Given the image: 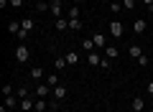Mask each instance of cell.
<instances>
[{
    "label": "cell",
    "instance_id": "3957f363",
    "mask_svg": "<svg viewBox=\"0 0 153 112\" xmlns=\"http://www.w3.org/2000/svg\"><path fill=\"white\" fill-rule=\"evenodd\" d=\"M49 13L56 18H64V8H61V0H51L49 3Z\"/></svg>",
    "mask_w": 153,
    "mask_h": 112
},
{
    "label": "cell",
    "instance_id": "cb8c5ba5",
    "mask_svg": "<svg viewBox=\"0 0 153 112\" xmlns=\"http://www.w3.org/2000/svg\"><path fill=\"white\" fill-rule=\"evenodd\" d=\"M135 5H138V0H123V8L125 10H135Z\"/></svg>",
    "mask_w": 153,
    "mask_h": 112
},
{
    "label": "cell",
    "instance_id": "277c9868",
    "mask_svg": "<svg viewBox=\"0 0 153 112\" xmlns=\"http://www.w3.org/2000/svg\"><path fill=\"white\" fill-rule=\"evenodd\" d=\"M28 79L36 82V84H41V79H44V69H41V66H31V71H28Z\"/></svg>",
    "mask_w": 153,
    "mask_h": 112
},
{
    "label": "cell",
    "instance_id": "ffe728a7",
    "mask_svg": "<svg viewBox=\"0 0 153 112\" xmlns=\"http://www.w3.org/2000/svg\"><path fill=\"white\" fill-rule=\"evenodd\" d=\"M66 64H69V66H76V64H79V53H76V51H69V53H66Z\"/></svg>",
    "mask_w": 153,
    "mask_h": 112
},
{
    "label": "cell",
    "instance_id": "ac0fdd59",
    "mask_svg": "<svg viewBox=\"0 0 153 112\" xmlns=\"http://www.w3.org/2000/svg\"><path fill=\"white\" fill-rule=\"evenodd\" d=\"M54 26H56V31H61V33H64V31H69V18H56V23H54Z\"/></svg>",
    "mask_w": 153,
    "mask_h": 112
},
{
    "label": "cell",
    "instance_id": "8fae6325",
    "mask_svg": "<svg viewBox=\"0 0 153 112\" xmlns=\"http://www.w3.org/2000/svg\"><path fill=\"white\" fill-rule=\"evenodd\" d=\"M82 48L87 53H92V51H97V46H94V41H92V36H87V38H82Z\"/></svg>",
    "mask_w": 153,
    "mask_h": 112
},
{
    "label": "cell",
    "instance_id": "836d02e7",
    "mask_svg": "<svg viewBox=\"0 0 153 112\" xmlns=\"http://www.w3.org/2000/svg\"><path fill=\"white\" fill-rule=\"evenodd\" d=\"M100 3H107V5H110V3H112V0H100Z\"/></svg>",
    "mask_w": 153,
    "mask_h": 112
},
{
    "label": "cell",
    "instance_id": "52a82bcc",
    "mask_svg": "<svg viewBox=\"0 0 153 112\" xmlns=\"http://www.w3.org/2000/svg\"><path fill=\"white\" fill-rule=\"evenodd\" d=\"M130 110L133 112H143L146 110V99H143V97H133L130 99Z\"/></svg>",
    "mask_w": 153,
    "mask_h": 112
},
{
    "label": "cell",
    "instance_id": "7a4b0ae2",
    "mask_svg": "<svg viewBox=\"0 0 153 112\" xmlns=\"http://www.w3.org/2000/svg\"><path fill=\"white\" fill-rule=\"evenodd\" d=\"M110 36H112V38H123V36H125V26H123V21H112V23H110Z\"/></svg>",
    "mask_w": 153,
    "mask_h": 112
},
{
    "label": "cell",
    "instance_id": "4316f807",
    "mask_svg": "<svg viewBox=\"0 0 153 112\" xmlns=\"http://www.w3.org/2000/svg\"><path fill=\"white\" fill-rule=\"evenodd\" d=\"M36 10L38 13H46V10H49V3H36Z\"/></svg>",
    "mask_w": 153,
    "mask_h": 112
},
{
    "label": "cell",
    "instance_id": "ba28073f",
    "mask_svg": "<svg viewBox=\"0 0 153 112\" xmlns=\"http://www.w3.org/2000/svg\"><path fill=\"white\" fill-rule=\"evenodd\" d=\"M92 41H94V46H97V51H100V48H107V38H105V33H92Z\"/></svg>",
    "mask_w": 153,
    "mask_h": 112
},
{
    "label": "cell",
    "instance_id": "6da1fadb",
    "mask_svg": "<svg viewBox=\"0 0 153 112\" xmlns=\"http://www.w3.org/2000/svg\"><path fill=\"white\" fill-rule=\"evenodd\" d=\"M28 59H31V48H28L26 43H18V48H16V61H18V64H26Z\"/></svg>",
    "mask_w": 153,
    "mask_h": 112
},
{
    "label": "cell",
    "instance_id": "f546056e",
    "mask_svg": "<svg viewBox=\"0 0 153 112\" xmlns=\"http://www.w3.org/2000/svg\"><path fill=\"white\" fill-rule=\"evenodd\" d=\"M8 5H10V8H21L23 0H8Z\"/></svg>",
    "mask_w": 153,
    "mask_h": 112
},
{
    "label": "cell",
    "instance_id": "1f68e13d",
    "mask_svg": "<svg viewBox=\"0 0 153 112\" xmlns=\"http://www.w3.org/2000/svg\"><path fill=\"white\" fill-rule=\"evenodd\" d=\"M148 97H153V82H148Z\"/></svg>",
    "mask_w": 153,
    "mask_h": 112
},
{
    "label": "cell",
    "instance_id": "f1b7e54d",
    "mask_svg": "<svg viewBox=\"0 0 153 112\" xmlns=\"http://www.w3.org/2000/svg\"><path fill=\"white\" fill-rule=\"evenodd\" d=\"M16 94L23 99V97H28V89H26V87H21V89H16Z\"/></svg>",
    "mask_w": 153,
    "mask_h": 112
},
{
    "label": "cell",
    "instance_id": "4fadbf2b",
    "mask_svg": "<svg viewBox=\"0 0 153 112\" xmlns=\"http://www.w3.org/2000/svg\"><path fill=\"white\" fill-rule=\"evenodd\" d=\"M87 61H89L92 66H100V64H102V56H100V51H92V53H87Z\"/></svg>",
    "mask_w": 153,
    "mask_h": 112
},
{
    "label": "cell",
    "instance_id": "e575fe53",
    "mask_svg": "<svg viewBox=\"0 0 153 112\" xmlns=\"http://www.w3.org/2000/svg\"><path fill=\"white\" fill-rule=\"evenodd\" d=\"M33 3H46V0H33Z\"/></svg>",
    "mask_w": 153,
    "mask_h": 112
},
{
    "label": "cell",
    "instance_id": "603a6c76",
    "mask_svg": "<svg viewBox=\"0 0 153 112\" xmlns=\"http://www.w3.org/2000/svg\"><path fill=\"white\" fill-rule=\"evenodd\" d=\"M33 112H46V99H38L36 97V110Z\"/></svg>",
    "mask_w": 153,
    "mask_h": 112
},
{
    "label": "cell",
    "instance_id": "7c38bea8",
    "mask_svg": "<svg viewBox=\"0 0 153 112\" xmlns=\"http://www.w3.org/2000/svg\"><path fill=\"white\" fill-rule=\"evenodd\" d=\"M128 56H133V59H135V61H138V59H140V56H143V48H140V46H138V43H133V46H130V48H128Z\"/></svg>",
    "mask_w": 153,
    "mask_h": 112
},
{
    "label": "cell",
    "instance_id": "e0dca14e",
    "mask_svg": "<svg viewBox=\"0 0 153 112\" xmlns=\"http://www.w3.org/2000/svg\"><path fill=\"white\" fill-rule=\"evenodd\" d=\"M66 66H69V64H66V56H56V59H54V69L56 71H64Z\"/></svg>",
    "mask_w": 153,
    "mask_h": 112
},
{
    "label": "cell",
    "instance_id": "484cf974",
    "mask_svg": "<svg viewBox=\"0 0 153 112\" xmlns=\"http://www.w3.org/2000/svg\"><path fill=\"white\" fill-rule=\"evenodd\" d=\"M110 10H112V13H120L123 10V3H115V0H112V3H110Z\"/></svg>",
    "mask_w": 153,
    "mask_h": 112
},
{
    "label": "cell",
    "instance_id": "44dd1931",
    "mask_svg": "<svg viewBox=\"0 0 153 112\" xmlns=\"http://www.w3.org/2000/svg\"><path fill=\"white\" fill-rule=\"evenodd\" d=\"M69 31H82V18H69Z\"/></svg>",
    "mask_w": 153,
    "mask_h": 112
},
{
    "label": "cell",
    "instance_id": "d4e9b609",
    "mask_svg": "<svg viewBox=\"0 0 153 112\" xmlns=\"http://www.w3.org/2000/svg\"><path fill=\"white\" fill-rule=\"evenodd\" d=\"M3 94H5V97L16 94V89H13V84H3Z\"/></svg>",
    "mask_w": 153,
    "mask_h": 112
},
{
    "label": "cell",
    "instance_id": "7402d4cb",
    "mask_svg": "<svg viewBox=\"0 0 153 112\" xmlns=\"http://www.w3.org/2000/svg\"><path fill=\"white\" fill-rule=\"evenodd\" d=\"M79 16H82V13H79V5L74 3V5L69 8V16H66V18H79Z\"/></svg>",
    "mask_w": 153,
    "mask_h": 112
},
{
    "label": "cell",
    "instance_id": "9c48e42d",
    "mask_svg": "<svg viewBox=\"0 0 153 112\" xmlns=\"http://www.w3.org/2000/svg\"><path fill=\"white\" fill-rule=\"evenodd\" d=\"M146 28H148V23L143 21V18H135V21H133V31H135L138 36H140V33H146Z\"/></svg>",
    "mask_w": 153,
    "mask_h": 112
},
{
    "label": "cell",
    "instance_id": "4dcf8cb0",
    "mask_svg": "<svg viewBox=\"0 0 153 112\" xmlns=\"http://www.w3.org/2000/svg\"><path fill=\"white\" fill-rule=\"evenodd\" d=\"M140 3L148 8V13H153V0H140Z\"/></svg>",
    "mask_w": 153,
    "mask_h": 112
},
{
    "label": "cell",
    "instance_id": "d6986e66",
    "mask_svg": "<svg viewBox=\"0 0 153 112\" xmlns=\"http://www.w3.org/2000/svg\"><path fill=\"white\" fill-rule=\"evenodd\" d=\"M105 56H107V59H117V56H120V51H117V46H107V48H105Z\"/></svg>",
    "mask_w": 153,
    "mask_h": 112
},
{
    "label": "cell",
    "instance_id": "83f0119b",
    "mask_svg": "<svg viewBox=\"0 0 153 112\" xmlns=\"http://www.w3.org/2000/svg\"><path fill=\"white\" fill-rule=\"evenodd\" d=\"M100 66H102V69H112V59H107V56H105V59H102V64H100Z\"/></svg>",
    "mask_w": 153,
    "mask_h": 112
},
{
    "label": "cell",
    "instance_id": "30bf717a",
    "mask_svg": "<svg viewBox=\"0 0 153 112\" xmlns=\"http://www.w3.org/2000/svg\"><path fill=\"white\" fill-rule=\"evenodd\" d=\"M46 84L54 89V87H59L61 84V79H59V71H54V74H46Z\"/></svg>",
    "mask_w": 153,
    "mask_h": 112
},
{
    "label": "cell",
    "instance_id": "5b68a950",
    "mask_svg": "<svg viewBox=\"0 0 153 112\" xmlns=\"http://www.w3.org/2000/svg\"><path fill=\"white\" fill-rule=\"evenodd\" d=\"M21 28H23V31L28 33V36H31V33L36 31V21H33L31 16H26V18H23V21H21Z\"/></svg>",
    "mask_w": 153,
    "mask_h": 112
},
{
    "label": "cell",
    "instance_id": "2e32d148",
    "mask_svg": "<svg viewBox=\"0 0 153 112\" xmlns=\"http://www.w3.org/2000/svg\"><path fill=\"white\" fill-rule=\"evenodd\" d=\"M5 107H8V110H16V107H21V99H18V94L16 97H5Z\"/></svg>",
    "mask_w": 153,
    "mask_h": 112
},
{
    "label": "cell",
    "instance_id": "d590c367",
    "mask_svg": "<svg viewBox=\"0 0 153 112\" xmlns=\"http://www.w3.org/2000/svg\"><path fill=\"white\" fill-rule=\"evenodd\" d=\"M148 112H153V107H151V110H148Z\"/></svg>",
    "mask_w": 153,
    "mask_h": 112
},
{
    "label": "cell",
    "instance_id": "d6a6232c",
    "mask_svg": "<svg viewBox=\"0 0 153 112\" xmlns=\"http://www.w3.org/2000/svg\"><path fill=\"white\" fill-rule=\"evenodd\" d=\"M74 3H76V5H84V3H87V0H74Z\"/></svg>",
    "mask_w": 153,
    "mask_h": 112
},
{
    "label": "cell",
    "instance_id": "9a60e30c",
    "mask_svg": "<svg viewBox=\"0 0 153 112\" xmlns=\"http://www.w3.org/2000/svg\"><path fill=\"white\" fill-rule=\"evenodd\" d=\"M51 97H54V99H64V97H66V87H64V84L54 87V92H51Z\"/></svg>",
    "mask_w": 153,
    "mask_h": 112
},
{
    "label": "cell",
    "instance_id": "8992f818",
    "mask_svg": "<svg viewBox=\"0 0 153 112\" xmlns=\"http://www.w3.org/2000/svg\"><path fill=\"white\" fill-rule=\"evenodd\" d=\"M51 92H54V89H51L49 84H36V97H38V99H46V97H51Z\"/></svg>",
    "mask_w": 153,
    "mask_h": 112
},
{
    "label": "cell",
    "instance_id": "5bb4252c",
    "mask_svg": "<svg viewBox=\"0 0 153 112\" xmlns=\"http://www.w3.org/2000/svg\"><path fill=\"white\" fill-rule=\"evenodd\" d=\"M21 31H23V28H21V21H10V23H8V33H10V36H18Z\"/></svg>",
    "mask_w": 153,
    "mask_h": 112
}]
</instances>
